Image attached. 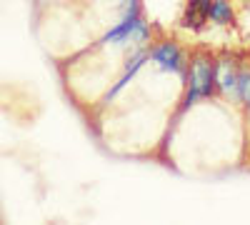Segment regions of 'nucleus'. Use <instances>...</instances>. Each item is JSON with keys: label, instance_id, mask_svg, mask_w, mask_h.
I'll use <instances>...</instances> for the list:
<instances>
[{"label": "nucleus", "instance_id": "nucleus-3", "mask_svg": "<svg viewBox=\"0 0 250 225\" xmlns=\"http://www.w3.org/2000/svg\"><path fill=\"white\" fill-rule=\"evenodd\" d=\"M150 63L165 75H175V78L185 80L190 55L185 53V48L178 40L165 38V40H158L155 45H150Z\"/></svg>", "mask_w": 250, "mask_h": 225}, {"label": "nucleus", "instance_id": "nucleus-1", "mask_svg": "<svg viewBox=\"0 0 250 225\" xmlns=\"http://www.w3.org/2000/svg\"><path fill=\"white\" fill-rule=\"evenodd\" d=\"M218 95V58L210 53H193L188 63L185 75V93L180 100L178 115H185L190 108H195L200 100H213Z\"/></svg>", "mask_w": 250, "mask_h": 225}, {"label": "nucleus", "instance_id": "nucleus-6", "mask_svg": "<svg viewBox=\"0 0 250 225\" xmlns=\"http://www.w3.org/2000/svg\"><path fill=\"white\" fill-rule=\"evenodd\" d=\"M208 20L215 23V25H220V28H225V25H235L238 23V15H235V8H233L230 0H213Z\"/></svg>", "mask_w": 250, "mask_h": 225}, {"label": "nucleus", "instance_id": "nucleus-8", "mask_svg": "<svg viewBox=\"0 0 250 225\" xmlns=\"http://www.w3.org/2000/svg\"><path fill=\"white\" fill-rule=\"evenodd\" d=\"M120 3H123V5H125V3H133V0H120Z\"/></svg>", "mask_w": 250, "mask_h": 225}, {"label": "nucleus", "instance_id": "nucleus-2", "mask_svg": "<svg viewBox=\"0 0 250 225\" xmlns=\"http://www.w3.org/2000/svg\"><path fill=\"white\" fill-rule=\"evenodd\" d=\"M153 40V25L145 20L143 8H140V0H133V3H125L123 5V15L120 20L105 30V35L100 38V45L105 48H140V45H148Z\"/></svg>", "mask_w": 250, "mask_h": 225}, {"label": "nucleus", "instance_id": "nucleus-7", "mask_svg": "<svg viewBox=\"0 0 250 225\" xmlns=\"http://www.w3.org/2000/svg\"><path fill=\"white\" fill-rule=\"evenodd\" d=\"M240 108L250 125V65H240Z\"/></svg>", "mask_w": 250, "mask_h": 225}, {"label": "nucleus", "instance_id": "nucleus-5", "mask_svg": "<svg viewBox=\"0 0 250 225\" xmlns=\"http://www.w3.org/2000/svg\"><path fill=\"white\" fill-rule=\"evenodd\" d=\"M210 3L213 0H188L180 15V28L190 33H200L208 23V15H210Z\"/></svg>", "mask_w": 250, "mask_h": 225}, {"label": "nucleus", "instance_id": "nucleus-4", "mask_svg": "<svg viewBox=\"0 0 250 225\" xmlns=\"http://www.w3.org/2000/svg\"><path fill=\"white\" fill-rule=\"evenodd\" d=\"M240 65L235 55L218 58V95H223L228 103L240 108Z\"/></svg>", "mask_w": 250, "mask_h": 225}]
</instances>
